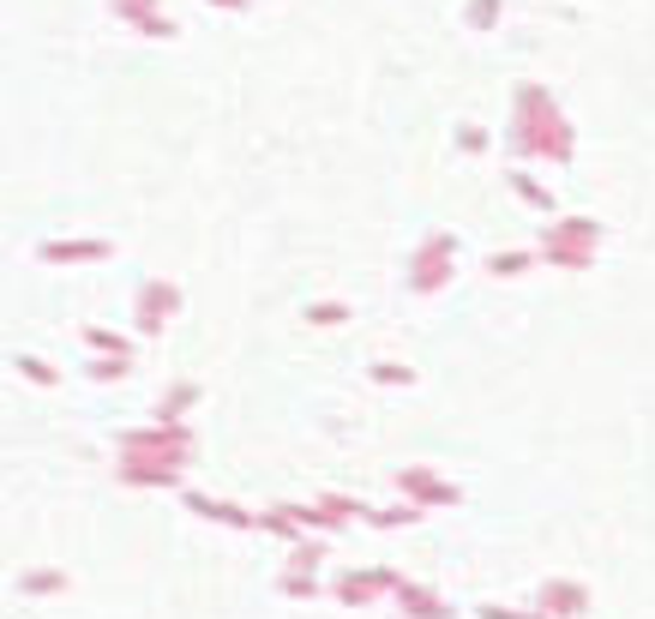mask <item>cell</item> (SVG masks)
Masks as SVG:
<instances>
[{"label":"cell","mask_w":655,"mask_h":619,"mask_svg":"<svg viewBox=\"0 0 655 619\" xmlns=\"http://www.w3.org/2000/svg\"><path fill=\"white\" fill-rule=\"evenodd\" d=\"M373 379H386V386H415V374L403 362H379V367H373Z\"/></svg>","instance_id":"cell-7"},{"label":"cell","mask_w":655,"mask_h":619,"mask_svg":"<svg viewBox=\"0 0 655 619\" xmlns=\"http://www.w3.org/2000/svg\"><path fill=\"white\" fill-rule=\"evenodd\" d=\"M505 144H512V156H536V163H571V151H578V132H571L566 109L553 103L547 85L524 78V85L512 91V127H505Z\"/></svg>","instance_id":"cell-1"},{"label":"cell","mask_w":655,"mask_h":619,"mask_svg":"<svg viewBox=\"0 0 655 619\" xmlns=\"http://www.w3.org/2000/svg\"><path fill=\"white\" fill-rule=\"evenodd\" d=\"M488 132H481V127H457V151H469V156H481V151H488Z\"/></svg>","instance_id":"cell-8"},{"label":"cell","mask_w":655,"mask_h":619,"mask_svg":"<svg viewBox=\"0 0 655 619\" xmlns=\"http://www.w3.org/2000/svg\"><path fill=\"white\" fill-rule=\"evenodd\" d=\"M451 277H457V235L433 229L421 247H415V258H410V289H415V295H433V289L451 283Z\"/></svg>","instance_id":"cell-3"},{"label":"cell","mask_w":655,"mask_h":619,"mask_svg":"<svg viewBox=\"0 0 655 619\" xmlns=\"http://www.w3.org/2000/svg\"><path fill=\"white\" fill-rule=\"evenodd\" d=\"M500 13H505V0H469V7H463L469 30H500Z\"/></svg>","instance_id":"cell-6"},{"label":"cell","mask_w":655,"mask_h":619,"mask_svg":"<svg viewBox=\"0 0 655 619\" xmlns=\"http://www.w3.org/2000/svg\"><path fill=\"white\" fill-rule=\"evenodd\" d=\"M512 193L524 199L529 211H541V217H553V193H547V187L536 181V175H512Z\"/></svg>","instance_id":"cell-5"},{"label":"cell","mask_w":655,"mask_h":619,"mask_svg":"<svg viewBox=\"0 0 655 619\" xmlns=\"http://www.w3.org/2000/svg\"><path fill=\"white\" fill-rule=\"evenodd\" d=\"M536 271V253L529 247H500V253H488V277H500V283H512V277Z\"/></svg>","instance_id":"cell-4"},{"label":"cell","mask_w":655,"mask_h":619,"mask_svg":"<svg viewBox=\"0 0 655 619\" xmlns=\"http://www.w3.org/2000/svg\"><path fill=\"white\" fill-rule=\"evenodd\" d=\"M602 223L595 217H559L541 229V247L536 258H547V265H559V271H590L595 258H602Z\"/></svg>","instance_id":"cell-2"}]
</instances>
